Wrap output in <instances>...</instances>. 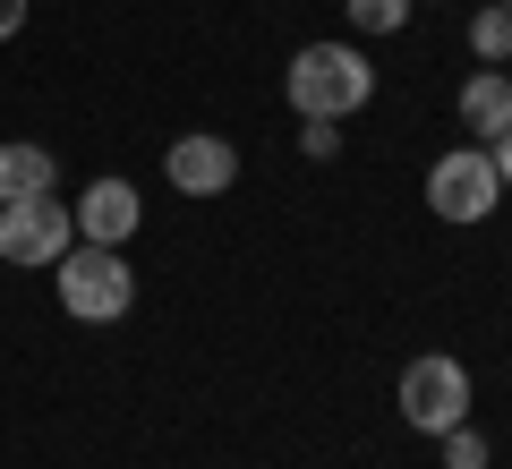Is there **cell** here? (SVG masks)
<instances>
[{
  "instance_id": "6da1fadb",
  "label": "cell",
  "mask_w": 512,
  "mask_h": 469,
  "mask_svg": "<svg viewBox=\"0 0 512 469\" xmlns=\"http://www.w3.org/2000/svg\"><path fill=\"white\" fill-rule=\"evenodd\" d=\"M282 94H291L299 120H350V111H367V94H376V69H367L359 43H308V52H291V69H282Z\"/></svg>"
},
{
  "instance_id": "7a4b0ae2",
  "label": "cell",
  "mask_w": 512,
  "mask_h": 469,
  "mask_svg": "<svg viewBox=\"0 0 512 469\" xmlns=\"http://www.w3.org/2000/svg\"><path fill=\"white\" fill-rule=\"evenodd\" d=\"M60 282V307H69L77 325H120L128 307H137V273H128L120 248H94V239H69L52 265Z\"/></svg>"
},
{
  "instance_id": "3957f363",
  "label": "cell",
  "mask_w": 512,
  "mask_h": 469,
  "mask_svg": "<svg viewBox=\"0 0 512 469\" xmlns=\"http://www.w3.org/2000/svg\"><path fill=\"white\" fill-rule=\"evenodd\" d=\"M402 418H410L419 435L461 427V418H470V367H461V359H444V350L410 359V367H402Z\"/></svg>"
},
{
  "instance_id": "277c9868",
  "label": "cell",
  "mask_w": 512,
  "mask_h": 469,
  "mask_svg": "<svg viewBox=\"0 0 512 469\" xmlns=\"http://www.w3.org/2000/svg\"><path fill=\"white\" fill-rule=\"evenodd\" d=\"M495 197H504V180H495L487 145H453V154H436V171H427V205H436L444 222H487Z\"/></svg>"
},
{
  "instance_id": "5b68a950",
  "label": "cell",
  "mask_w": 512,
  "mask_h": 469,
  "mask_svg": "<svg viewBox=\"0 0 512 469\" xmlns=\"http://www.w3.org/2000/svg\"><path fill=\"white\" fill-rule=\"evenodd\" d=\"M77 239L69 205L52 197H18V205H0V256L9 265H60V248Z\"/></svg>"
},
{
  "instance_id": "8992f818",
  "label": "cell",
  "mask_w": 512,
  "mask_h": 469,
  "mask_svg": "<svg viewBox=\"0 0 512 469\" xmlns=\"http://www.w3.org/2000/svg\"><path fill=\"white\" fill-rule=\"evenodd\" d=\"M163 171H171V188H180V197H222V188L239 180V145L197 128V137H171V163H163Z\"/></svg>"
},
{
  "instance_id": "52a82bcc",
  "label": "cell",
  "mask_w": 512,
  "mask_h": 469,
  "mask_svg": "<svg viewBox=\"0 0 512 469\" xmlns=\"http://www.w3.org/2000/svg\"><path fill=\"white\" fill-rule=\"evenodd\" d=\"M69 222L94 239V248H120V239L137 231V222H146V205H137V188H128V180H94L86 197L69 205Z\"/></svg>"
},
{
  "instance_id": "ba28073f",
  "label": "cell",
  "mask_w": 512,
  "mask_h": 469,
  "mask_svg": "<svg viewBox=\"0 0 512 469\" xmlns=\"http://www.w3.org/2000/svg\"><path fill=\"white\" fill-rule=\"evenodd\" d=\"M52 188H60V163L43 154V145L0 137V205H18V197H52Z\"/></svg>"
},
{
  "instance_id": "9c48e42d",
  "label": "cell",
  "mask_w": 512,
  "mask_h": 469,
  "mask_svg": "<svg viewBox=\"0 0 512 469\" xmlns=\"http://www.w3.org/2000/svg\"><path fill=\"white\" fill-rule=\"evenodd\" d=\"M453 111H461L470 137H504V128H512V77H504V69H478L470 86H461Z\"/></svg>"
},
{
  "instance_id": "30bf717a",
  "label": "cell",
  "mask_w": 512,
  "mask_h": 469,
  "mask_svg": "<svg viewBox=\"0 0 512 469\" xmlns=\"http://www.w3.org/2000/svg\"><path fill=\"white\" fill-rule=\"evenodd\" d=\"M470 52L487 60V69H504V60H512V9H504V0H487V9L470 18Z\"/></svg>"
},
{
  "instance_id": "8fae6325",
  "label": "cell",
  "mask_w": 512,
  "mask_h": 469,
  "mask_svg": "<svg viewBox=\"0 0 512 469\" xmlns=\"http://www.w3.org/2000/svg\"><path fill=\"white\" fill-rule=\"evenodd\" d=\"M342 9H350L359 35H402L410 26V0H342Z\"/></svg>"
},
{
  "instance_id": "7c38bea8",
  "label": "cell",
  "mask_w": 512,
  "mask_h": 469,
  "mask_svg": "<svg viewBox=\"0 0 512 469\" xmlns=\"http://www.w3.org/2000/svg\"><path fill=\"white\" fill-rule=\"evenodd\" d=\"M436 444H444V469H487V435H478L470 418H461V427H444Z\"/></svg>"
},
{
  "instance_id": "4fadbf2b",
  "label": "cell",
  "mask_w": 512,
  "mask_h": 469,
  "mask_svg": "<svg viewBox=\"0 0 512 469\" xmlns=\"http://www.w3.org/2000/svg\"><path fill=\"white\" fill-rule=\"evenodd\" d=\"M299 145H308V163H333L342 154V120H299Z\"/></svg>"
},
{
  "instance_id": "5bb4252c",
  "label": "cell",
  "mask_w": 512,
  "mask_h": 469,
  "mask_svg": "<svg viewBox=\"0 0 512 469\" xmlns=\"http://www.w3.org/2000/svg\"><path fill=\"white\" fill-rule=\"evenodd\" d=\"M487 154H495V180H504V197H512V128H504V137L487 145Z\"/></svg>"
},
{
  "instance_id": "9a60e30c",
  "label": "cell",
  "mask_w": 512,
  "mask_h": 469,
  "mask_svg": "<svg viewBox=\"0 0 512 469\" xmlns=\"http://www.w3.org/2000/svg\"><path fill=\"white\" fill-rule=\"evenodd\" d=\"M18 26H26V0H0V43L18 35Z\"/></svg>"
},
{
  "instance_id": "2e32d148",
  "label": "cell",
  "mask_w": 512,
  "mask_h": 469,
  "mask_svg": "<svg viewBox=\"0 0 512 469\" xmlns=\"http://www.w3.org/2000/svg\"><path fill=\"white\" fill-rule=\"evenodd\" d=\"M504 9H512V0H504Z\"/></svg>"
}]
</instances>
